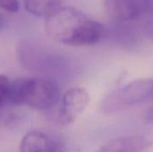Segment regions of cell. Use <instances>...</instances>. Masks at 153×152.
I'll use <instances>...</instances> for the list:
<instances>
[{
  "label": "cell",
  "instance_id": "obj_10",
  "mask_svg": "<svg viewBox=\"0 0 153 152\" xmlns=\"http://www.w3.org/2000/svg\"><path fill=\"white\" fill-rule=\"evenodd\" d=\"M11 82L9 79L0 74V108L10 101Z\"/></svg>",
  "mask_w": 153,
  "mask_h": 152
},
{
  "label": "cell",
  "instance_id": "obj_11",
  "mask_svg": "<svg viewBox=\"0 0 153 152\" xmlns=\"http://www.w3.org/2000/svg\"><path fill=\"white\" fill-rule=\"evenodd\" d=\"M0 8L9 13H16L19 9L18 0H0Z\"/></svg>",
  "mask_w": 153,
  "mask_h": 152
},
{
  "label": "cell",
  "instance_id": "obj_7",
  "mask_svg": "<svg viewBox=\"0 0 153 152\" xmlns=\"http://www.w3.org/2000/svg\"><path fill=\"white\" fill-rule=\"evenodd\" d=\"M143 24V23H142ZM143 33V29L136 27L135 22H112L109 28H106L105 37H109L121 45H133Z\"/></svg>",
  "mask_w": 153,
  "mask_h": 152
},
{
  "label": "cell",
  "instance_id": "obj_2",
  "mask_svg": "<svg viewBox=\"0 0 153 152\" xmlns=\"http://www.w3.org/2000/svg\"><path fill=\"white\" fill-rule=\"evenodd\" d=\"M58 84L48 78L19 79L11 82L10 102L38 110L50 109L60 99Z\"/></svg>",
  "mask_w": 153,
  "mask_h": 152
},
{
  "label": "cell",
  "instance_id": "obj_6",
  "mask_svg": "<svg viewBox=\"0 0 153 152\" xmlns=\"http://www.w3.org/2000/svg\"><path fill=\"white\" fill-rule=\"evenodd\" d=\"M152 145V141L144 136H121L106 142L97 152H143Z\"/></svg>",
  "mask_w": 153,
  "mask_h": 152
},
{
  "label": "cell",
  "instance_id": "obj_3",
  "mask_svg": "<svg viewBox=\"0 0 153 152\" xmlns=\"http://www.w3.org/2000/svg\"><path fill=\"white\" fill-rule=\"evenodd\" d=\"M146 101H153V79H138L108 94L100 109L104 114H114Z\"/></svg>",
  "mask_w": 153,
  "mask_h": 152
},
{
  "label": "cell",
  "instance_id": "obj_14",
  "mask_svg": "<svg viewBox=\"0 0 153 152\" xmlns=\"http://www.w3.org/2000/svg\"><path fill=\"white\" fill-rule=\"evenodd\" d=\"M3 26H4V17H3V15L0 13V30L3 28Z\"/></svg>",
  "mask_w": 153,
  "mask_h": 152
},
{
  "label": "cell",
  "instance_id": "obj_12",
  "mask_svg": "<svg viewBox=\"0 0 153 152\" xmlns=\"http://www.w3.org/2000/svg\"><path fill=\"white\" fill-rule=\"evenodd\" d=\"M143 33L153 41V15L145 19L142 24Z\"/></svg>",
  "mask_w": 153,
  "mask_h": 152
},
{
  "label": "cell",
  "instance_id": "obj_5",
  "mask_svg": "<svg viewBox=\"0 0 153 152\" xmlns=\"http://www.w3.org/2000/svg\"><path fill=\"white\" fill-rule=\"evenodd\" d=\"M89 103L90 95L86 90L81 87L69 89L62 98L58 112L59 123L64 125L72 124L85 110Z\"/></svg>",
  "mask_w": 153,
  "mask_h": 152
},
{
  "label": "cell",
  "instance_id": "obj_9",
  "mask_svg": "<svg viewBox=\"0 0 153 152\" xmlns=\"http://www.w3.org/2000/svg\"><path fill=\"white\" fill-rule=\"evenodd\" d=\"M25 9L39 17H48L61 6V0H22Z\"/></svg>",
  "mask_w": 153,
  "mask_h": 152
},
{
  "label": "cell",
  "instance_id": "obj_4",
  "mask_svg": "<svg viewBox=\"0 0 153 152\" xmlns=\"http://www.w3.org/2000/svg\"><path fill=\"white\" fill-rule=\"evenodd\" d=\"M112 22H136L153 15V0H104Z\"/></svg>",
  "mask_w": 153,
  "mask_h": 152
},
{
  "label": "cell",
  "instance_id": "obj_13",
  "mask_svg": "<svg viewBox=\"0 0 153 152\" xmlns=\"http://www.w3.org/2000/svg\"><path fill=\"white\" fill-rule=\"evenodd\" d=\"M145 122L147 124H152L153 125V106L148 110V112L145 115Z\"/></svg>",
  "mask_w": 153,
  "mask_h": 152
},
{
  "label": "cell",
  "instance_id": "obj_8",
  "mask_svg": "<svg viewBox=\"0 0 153 152\" xmlns=\"http://www.w3.org/2000/svg\"><path fill=\"white\" fill-rule=\"evenodd\" d=\"M20 152H56V144L46 133L31 131L22 138Z\"/></svg>",
  "mask_w": 153,
  "mask_h": 152
},
{
  "label": "cell",
  "instance_id": "obj_1",
  "mask_svg": "<svg viewBox=\"0 0 153 152\" xmlns=\"http://www.w3.org/2000/svg\"><path fill=\"white\" fill-rule=\"evenodd\" d=\"M46 30L56 41L74 47L95 45L106 33L102 23L73 6L60 7L47 17Z\"/></svg>",
  "mask_w": 153,
  "mask_h": 152
}]
</instances>
